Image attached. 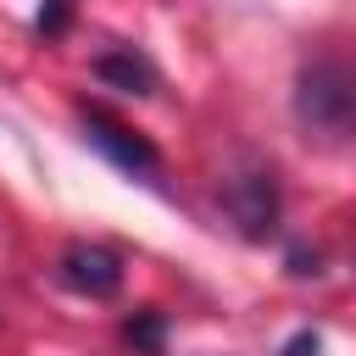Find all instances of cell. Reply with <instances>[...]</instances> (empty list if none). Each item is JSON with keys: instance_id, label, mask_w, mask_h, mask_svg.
Here are the masks:
<instances>
[{"instance_id": "5", "label": "cell", "mask_w": 356, "mask_h": 356, "mask_svg": "<svg viewBox=\"0 0 356 356\" xmlns=\"http://www.w3.org/2000/svg\"><path fill=\"white\" fill-rule=\"evenodd\" d=\"M95 78L122 89V95H156V67L139 56V50H106L95 61Z\"/></svg>"}, {"instance_id": "8", "label": "cell", "mask_w": 356, "mask_h": 356, "mask_svg": "<svg viewBox=\"0 0 356 356\" xmlns=\"http://www.w3.org/2000/svg\"><path fill=\"white\" fill-rule=\"evenodd\" d=\"M317 350H323V339H317L312 328H300V334H289V339H284V350H278V356H317Z\"/></svg>"}, {"instance_id": "4", "label": "cell", "mask_w": 356, "mask_h": 356, "mask_svg": "<svg viewBox=\"0 0 356 356\" xmlns=\"http://www.w3.org/2000/svg\"><path fill=\"white\" fill-rule=\"evenodd\" d=\"M61 284L89 295V300H111L122 289V256L106 250V245H67L61 250Z\"/></svg>"}, {"instance_id": "1", "label": "cell", "mask_w": 356, "mask_h": 356, "mask_svg": "<svg viewBox=\"0 0 356 356\" xmlns=\"http://www.w3.org/2000/svg\"><path fill=\"white\" fill-rule=\"evenodd\" d=\"M295 122L323 145L356 139V67L345 56H317L295 78Z\"/></svg>"}, {"instance_id": "3", "label": "cell", "mask_w": 356, "mask_h": 356, "mask_svg": "<svg viewBox=\"0 0 356 356\" xmlns=\"http://www.w3.org/2000/svg\"><path fill=\"white\" fill-rule=\"evenodd\" d=\"M222 200H228V211H234L239 234H250V239L273 234V222H278V184H273V172H267V167H250V172L228 178Z\"/></svg>"}, {"instance_id": "7", "label": "cell", "mask_w": 356, "mask_h": 356, "mask_svg": "<svg viewBox=\"0 0 356 356\" xmlns=\"http://www.w3.org/2000/svg\"><path fill=\"white\" fill-rule=\"evenodd\" d=\"M67 22H72V0H39V17H33V28H39L44 39L67 33Z\"/></svg>"}, {"instance_id": "6", "label": "cell", "mask_w": 356, "mask_h": 356, "mask_svg": "<svg viewBox=\"0 0 356 356\" xmlns=\"http://www.w3.org/2000/svg\"><path fill=\"white\" fill-rule=\"evenodd\" d=\"M122 334H128V345H139L145 356H161V339H167V323H161L156 312H134Z\"/></svg>"}, {"instance_id": "2", "label": "cell", "mask_w": 356, "mask_h": 356, "mask_svg": "<svg viewBox=\"0 0 356 356\" xmlns=\"http://www.w3.org/2000/svg\"><path fill=\"white\" fill-rule=\"evenodd\" d=\"M78 122H83V139L117 167V172H128V178H145V184H156L161 178V150L139 134V128H128L122 117H111V111H100V106H83L78 111Z\"/></svg>"}]
</instances>
